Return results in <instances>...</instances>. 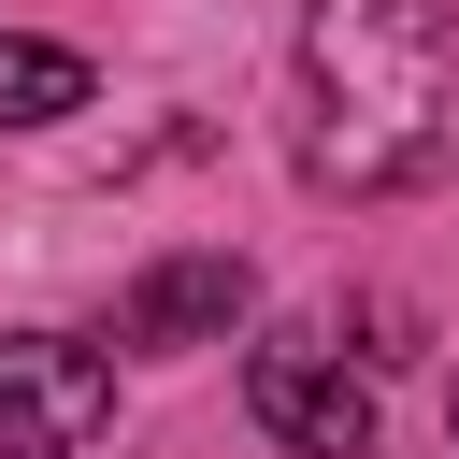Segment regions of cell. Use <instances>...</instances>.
Listing matches in <instances>:
<instances>
[{
    "instance_id": "cell-1",
    "label": "cell",
    "mask_w": 459,
    "mask_h": 459,
    "mask_svg": "<svg viewBox=\"0 0 459 459\" xmlns=\"http://www.w3.org/2000/svg\"><path fill=\"white\" fill-rule=\"evenodd\" d=\"M301 172L330 201H402L459 172V43L430 0H316L301 29Z\"/></svg>"
},
{
    "instance_id": "cell-6",
    "label": "cell",
    "mask_w": 459,
    "mask_h": 459,
    "mask_svg": "<svg viewBox=\"0 0 459 459\" xmlns=\"http://www.w3.org/2000/svg\"><path fill=\"white\" fill-rule=\"evenodd\" d=\"M445 430H459V387H445Z\"/></svg>"
},
{
    "instance_id": "cell-2",
    "label": "cell",
    "mask_w": 459,
    "mask_h": 459,
    "mask_svg": "<svg viewBox=\"0 0 459 459\" xmlns=\"http://www.w3.org/2000/svg\"><path fill=\"white\" fill-rule=\"evenodd\" d=\"M115 430V359L72 330H0V459H86Z\"/></svg>"
},
{
    "instance_id": "cell-4",
    "label": "cell",
    "mask_w": 459,
    "mask_h": 459,
    "mask_svg": "<svg viewBox=\"0 0 459 459\" xmlns=\"http://www.w3.org/2000/svg\"><path fill=\"white\" fill-rule=\"evenodd\" d=\"M258 287H244V258L230 244H186V258H158V273H129V301H115V344H230V316H244Z\"/></svg>"
},
{
    "instance_id": "cell-5",
    "label": "cell",
    "mask_w": 459,
    "mask_h": 459,
    "mask_svg": "<svg viewBox=\"0 0 459 459\" xmlns=\"http://www.w3.org/2000/svg\"><path fill=\"white\" fill-rule=\"evenodd\" d=\"M57 115H86V57L0 29V129H57Z\"/></svg>"
},
{
    "instance_id": "cell-3",
    "label": "cell",
    "mask_w": 459,
    "mask_h": 459,
    "mask_svg": "<svg viewBox=\"0 0 459 459\" xmlns=\"http://www.w3.org/2000/svg\"><path fill=\"white\" fill-rule=\"evenodd\" d=\"M244 416L287 459H373V373H344V344H316V330H273L244 359Z\"/></svg>"
}]
</instances>
